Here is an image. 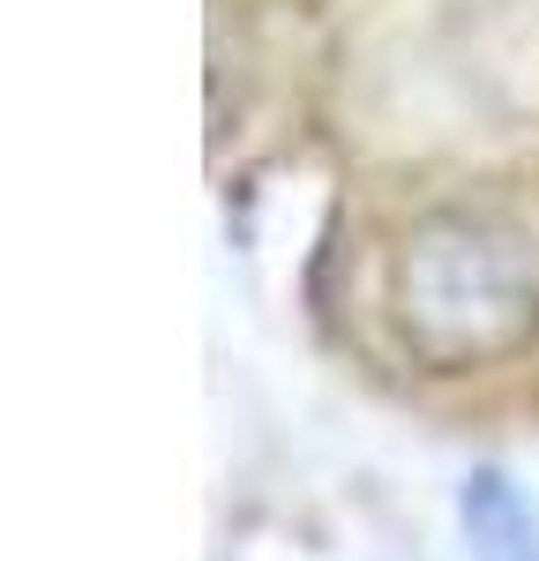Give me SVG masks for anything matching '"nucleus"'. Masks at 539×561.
Masks as SVG:
<instances>
[{"label":"nucleus","instance_id":"nucleus-2","mask_svg":"<svg viewBox=\"0 0 539 561\" xmlns=\"http://www.w3.org/2000/svg\"><path fill=\"white\" fill-rule=\"evenodd\" d=\"M465 531L480 561H539V517L517 502V486L502 472H480L465 486Z\"/></svg>","mask_w":539,"mask_h":561},{"label":"nucleus","instance_id":"nucleus-1","mask_svg":"<svg viewBox=\"0 0 539 561\" xmlns=\"http://www.w3.org/2000/svg\"><path fill=\"white\" fill-rule=\"evenodd\" d=\"M404 337L435 367H480L517 352L539 322V262L525 232L494 217H435L404 248Z\"/></svg>","mask_w":539,"mask_h":561}]
</instances>
